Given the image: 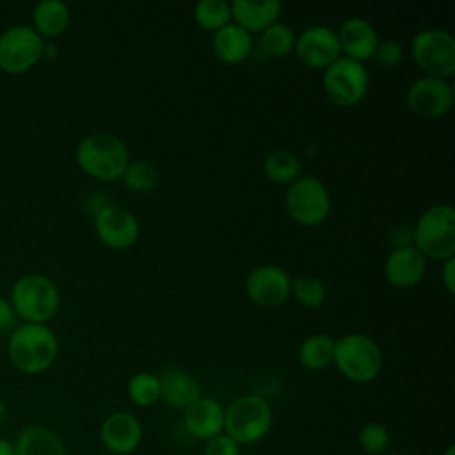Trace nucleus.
Listing matches in <instances>:
<instances>
[{
	"mask_svg": "<svg viewBox=\"0 0 455 455\" xmlns=\"http://www.w3.org/2000/svg\"><path fill=\"white\" fill-rule=\"evenodd\" d=\"M405 103L419 119H439L451 110L453 91L448 80L425 75L409 85Z\"/></svg>",
	"mask_w": 455,
	"mask_h": 455,
	"instance_id": "11",
	"label": "nucleus"
},
{
	"mask_svg": "<svg viewBox=\"0 0 455 455\" xmlns=\"http://www.w3.org/2000/svg\"><path fill=\"white\" fill-rule=\"evenodd\" d=\"M295 55L311 69H325L341 57L336 30L327 25H309L295 39Z\"/></svg>",
	"mask_w": 455,
	"mask_h": 455,
	"instance_id": "12",
	"label": "nucleus"
},
{
	"mask_svg": "<svg viewBox=\"0 0 455 455\" xmlns=\"http://www.w3.org/2000/svg\"><path fill=\"white\" fill-rule=\"evenodd\" d=\"M382 455H411V453H407V451H396V450H387V451L382 453Z\"/></svg>",
	"mask_w": 455,
	"mask_h": 455,
	"instance_id": "40",
	"label": "nucleus"
},
{
	"mask_svg": "<svg viewBox=\"0 0 455 455\" xmlns=\"http://www.w3.org/2000/svg\"><path fill=\"white\" fill-rule=\"evenodd\" d=\"M284 208L291 220L304 228L320 226L331 213V196L315 176H299L284 194Z\"/></svg>",
	"mask_w": 455,
	"mask_h": 455,
	"instance_id": "7",
	"label": "nucleus"
},
{
	"mask_svg": "<svg viewBox=\"0 0 455 455\" xmlns=\"http://www.w3.org/2000/svg\"><path fill=\"white\" fill-rule=\"evenodd\" d=\"M57 53H59V50H57V46L55 44H48V43H44V48H43V57H48V59H55L57 57Z\"/></svg>",
	"mask_w": 455,
	"mask_h": 455,
	"instance_id": "37",
	"label": "nucleus"
},
{
	"mask_svg": "<svg viewBox=\"0 0 455 455\" xmlns=\"http://www.w3.org/2000/svg\"><path fill=\"white\" fill-rule=\"evenodd\" d=\"M7 355L27 375L48 371L59 355V339L48 323H20L7 339Z\"/></svg>",
	"mask_w": 455,
	"mask_h": 455,
	"instance_id": "1",
	"label": "nucleus"
},
{
	"mask_svg": "<svg viewBox=\"0 0 455 455\" xmlns=\"http://www.w3.org/2000/svg\"><path fill=\"white\" fill-rule=\"evenodd\" d=\"M291 279L277 265H259L245 277V295L259 307H277L290 299Z\"/></svg>",
	"mask_w": 455,
	"mask_h": 455,
	"instance_id": "13",
	"label": "nucleus"
},
{
	"mask_svg": "<svg viewBox=\"0 0 455 455\" xmlns=\"http://www.w3.org/2000/svg\"><path fill=\"white\" fill-rule=\"evenodd\" d=\"M357 444L366 455H382L389 450L391 434L386 425L379 421H368L357 434Z\"/></svg>",
	"mask_w": 455,
	"mask_h": 455,
	"instance_id": "31",
	"label": "nucleus"
},
{
	"mask_svg": "<svg viewBox=\"0 0 455 455\" xmlns=\"http://www.w3.org/2000/svg\"><path fill=\"white\" fill-rule=\"evenodd\" d=\"M332 364L347 380L354 384H368L380 375L384 355L373 338L350 332L336 339Z\"/></svg>",
	"mask_w": 455,
	"mask_h": 455,
	"instance_id": "4",
	"label": "nucleus"
},
{
	"mask_svg": "<svg viewBox=\"0 0 455 455\" xmlns=\"http://www.w3.org/2000/svg\"><path fill=\"white\" fill-rule=\"evenodd\" d=\"M274 425V411L259 395H242L224 407V434L240 446L265 439Z\"/></svg>",
	"mask_w": 455,
	"mask_h": 455,
	"instance_id": "5",
	"label": "nucleus"
},
{
	"mask_svg": "<svg viewBox=\"0 0 455 455\" xmlns=\"http://www.w3.org/2000/svg\"><path fill=\"white\" fill-rule=\"evenodd\" d=\"M441 283H443V286L446 288V291H448L450 295L455 293V256L443 261Z\"/></svg>",
	"mask_w": 455,
	"mask_h": 455,
	"instance_id": "35",
	"label": "nucleus"
},
{
	"mask_svg": "<svg viewBox=\"0 0 455 455\" xmlns=\"http://www.w3.org/2000/svg\"><path fill=\"white\" fill-rule=\"evenodd\" d=\"M338 41L343 57L364 64L375 53L379 34L375 27L364 18H348L338 28Z\"/></svg>",
	"mask_w": 455,
	"mask_h": 455,
	"instance_id": "17",
	"label": "nucleus"
},
{
	"mask_svg": "<svg viewBox=\"0 0 455 455\" xmlns=\"http://www.w3.org/2000/svg\"><path fill=\"white\" fill-rule=\"evenodd\" d=\"M411 55L428 76L448 80L455 73V37L441 28H425L414 34Z\"/></svg>",
	"mask_w": 455,
	"mask_h": 455,
	"instance_id": "8",
	"label": "nucleus"
},
{
	"mask_svg": "<svg viewBox=\"0 0 455 455\" xmlns=\"http://www.w3.org/2000/svg\"><path fill=\"white\" fill-rule=\"evenodd\" d=\"M290 295L302 307L316 309L325 302L327 288H325V284L320 277L311 275V274H304V275H299L297 279L291 281Z\"/></svg>",
	"mask_w": 455,
	"mask_h": 455,
	"instance_id": "29",
	"label": "nucleus"
},
{
	"mask_svg": "<svg viewBox=\"0 0 455 455\" xmlns=\"http://www.w3.org/2000/svg\"><path fill=\"white\" fill-rule=\"evenodd\" d=\"M427 272V258L412 245L395 247L384 261L386 281L398 290L418 286Z\"/></svg>",
	"mask_w": 455,
	"mask_h": 455,
	"instance_id": "16",
	"label": "nucleus"
},
{
	"mask_svg": "<svg viewBox=\"0 0 455 455\" xmlns=\"http://www.w3.org/2000/svg\"><path fill=\"white\" fill-rule=\"evenodd\" d=\"M213 55L228 66H235L243 62L252 50V37L247 30L238 27L236 23H228L220 30L213 32L212 39Z\"/></svg>",
	"mask_w": 455,
	"mask_h": 455,
	"instance_id": "21",
	"label": "nucleus"
},
{
	"mask_svg": "<svg viewBox=\"0 0 455 455\" xmlns=\"http://www.w3.org/2000/svg\"><path fill=\"white\" fill-rule=\"evenodd\" d=\"M69 7L60 0H41L32 11V28L44 37H57L69 25Z\"/></svg>",
	"mask_w": 455,
	"mask_h": 455,
	"instance_id": "23",
	"label": "nucleus"
},
{
	"mask_svg": "<svg viewBox=\"0 0 455 455\" xmlns=\"http://www.w3.org/2000/svg\"><path fill=\"white\" fill-rule=\"evenodd\" d=\"M16 325H18V318L9 299L0 295V332L12 331Z\"/></svg>",
	"mask_w": 455,
	"mask_h": 455,
	"instance_id": "34",
	"label": "nucleus"
},
{
	"mask_svg": "<svg viewBox=\"0 0 455 455\" xmlns=\"http://www.w3.org/2000/svg\"><path fill=\"white\" fill-rule=\"evenodd\" d=\"M412 245L430 259L444 261L455 256V208L451 204H434L416 220Z\"/></svg>",
	"mask_w": 455,
	"mask_h": 455,
	"instance_id": "6",
	"label": "nucleus"
},
{
	"mask_svg": "<svg viewBox=\"0 0 455 455\" xmlns=\"http://www.w3.org/2000/svg\"><path fill=\"white\" fill-rule=\"evenodd\" d=\"M142 423L128 411H116L100 425V441L112 455H130L137 451L142 443Z\"/></svg>",
	"mask_w": 455,
	"mask_h": 455,
	"instance_id": "15",
	"label": "nucleus"
},
{
	"mask_svg": "<svg viewBox=\"0 0 455 455\" xmlns=\"http://www.w3.org/2000/svg\"><path fill=\"white\" fill-rule=\"evenodd\" d=\"M379 66L384 68H395L403 60V48L398 41L395 39H386V41H379L375 53L371 57Z\"/></svg>",
	"mask_w": 455,
	"mask_h": 455,
	"instance_id": "32",
	"label": "nucleus"
},
{
	"mask_svg": "<svg viewBox=\"0 0 455 455\" xmlns=\"http://www.w3.org/2000/svg\"><path fill=\"white\" fill-rule=\"evenodd\" d=\"M44 39L30 25H11L0 34V69L23 75L43 59Z\"/></svg>",
	"mask_w": 455,
	"mask_h": 455,
	"instance_id": "10",
	"label": "nucleus"
},
{
	"mask_svg": "<svg viewBox=\"0 0 455 455\" xmlns=\"http://www.w3.org/2000/svg\"><path fill=\"white\" fill-rule=\"evenodd\" d=\"M263 174L275 185H290L300 176V162L295 153L275 149L265 156Z\"/></svg>",
	"mask_w": 455,
	"mask_h": 455,
	"instance_id": "25",
	"label": "nucleus"
},
{
	"mask_svg": "<svg viewBox=\"0 0 455 455\" xmlns=\"http://www.w3.org/2000/svg\"><path fill=\"white\" fill-rule=\"evenodd\" d=\"M126 393L133 405L151 407L160 402V379L155 373L139 371L128 380Z\"/></svg>",
	"mask_w": 455,
	"mask_h": 455,
	"instance_id": "28",
	"label": "nucleus"
},
{
	"mask_svg": "<svg viewBox=\"0 0 455 455\" xmlns=\"http://www.w3.org/2000/svg\"><path fill=\"white\" fill-rule=\"evenodd\" d=\"M0 455H14V446L11 441L0 437Z\"/></svg>",
	"mask_w": 455,
	"mask_h": 455,
	"instance_id": "36",
	"label": "nucleus"
},
{
	"mask_svg": "<svg viewBox=\"0 0 455 455\" xmlns=\"http://www.w3.org/2000/svg\"><path fill=\"white\" fill-rule=\"evenodd\" d=\"M201 455H242V446L222 432L204 441Z\"/></svg>",
	"mask_w": 455,
	"mask_h": 455,
	"instance_id": "33",
	"label": "nucleus"
},
{
	"mask_svg": "<svg viewBox=\"0 0 455 455\" xmlns=\"http://www.w3.org/2000/svg\"><path fill=\"white\" fill-rule=\"evenodd\" d=\"M443 455H455V446L453 444H448L443 451Z\"/></svg>",
	"mask_w": 455,
	"mask_h": 455,
	"instance_id": "39",
	"label": "nucleus"
},
{
	"mask_svg": "<svg viewBox=\"0 0 455 455\" xmlns=\"http://www.w3.org/2000/svg\"><path fill=\"white\" fill-rule=\"evenodd\" d=\"M295 39H297V36L291 30V27L275 21L261 32L259 46H261L265 55L283 59V57H286L293 52Z\"/></svg>",
	"mask_w": 455,
	"mask_h": 455,
	"instance_id": "26",
	"label": "nucleus"
},
{
	"mask_svg": "<svg viewBox=\"0 0 455 455\" xmlns=\"http://www.w3.org/2000/svg\"><path fill=\"white\" fill-rule=\"evenodd\" d=\"M231 5V20L249 34L263 32L272 23L277 21L281 14V2L277 0H263V2H251V0H235Z\"/></svg>",
	"mask_w": 455,
	"mask_h": 455,
	"instance_id": "20",
	"label": "nucleus"
},
{
	"mask_svg": "<svg viewBox=\"0 0 455 455\" xmlns=\"http://www.w3.org/2000/svg\"><path fill=\"white\" fill-rule=\"evenodd\" d=\"M322 87L334 105L354 107L364 100L370 87V75L364 64L339 57L323 69Z\"/></svg>",
	"mask_w": 455,
	"mask_h": 455,
	"instance_id": "9",
	"label": "nucleus"
},
{
	"mask_svg": "<svg viewBox=\"0 0 455 455\" xmlns=\"http://www.w3.org/2000/svg\"><path fill=\"white\" fill-rule=\"evenodd\" d=\"M121 180L124 181V187L132 192H149L158 183V169L153 162L133 160L128 164Z\"/></svg>",
	"mask_w": 455,
	"mask_h": 455,
	"instance_id": "30",
	"label": "nucleus"
},
{
	"mask_svg": "<svg viewBox=\"0 0 455 455\" xmlns=\"http://www.w3.org/2000/svg\"><path fill=\"white\" fill-rule=\"evenodd\" d=\"M183 425L192 437L204 443L224 432V407L220 402L201 395L183 411Z\"/></svg>",
	"mask_w": 455,
	"mask_h": 455,
	"instance_id": "18",
	"label": "nucleus"
},
{
	"mask_svg": "<svg viewBox=\"0 0 455 455\" xmlns=\"http://www.w3.org/2000/svg\"><path fill=\"white\" fill-rule=\"evenodd\" d=\"M94 233L105 247L124 251L137 242L140 226L130 210L108 204L94 215Z\"/></svg>",
	"mask_w": 455,
	"mask_h": 455,
	"instance_id": "14",
	"label": "nucleus"
},
{
	"mask_svg": "<svg viewBox=\"0 0 455 455\" xmlns=\"http://www.w3.org/2000/svg\"><path fill=\"white\" fill-rule=\"evenodd\" d=\"M75 160L87 176L100 181H114L123 178L130 164V153L119 137L91 133L78 142Z\"/></svg>",
	"mask_w": 455,
	"mask_h": 455,
	"instance_id": "2",
	"label": "nucleus"
},
{
	"mask_svg": "<svg viewBox=\"0 0 455 455\" xmlns=\"http://www.w3.org/2000/svg\"><path fill=\"white\" fill-rule=\"evenodd\" d=\"M192 16L201 28L217 32L231 23V5L224 0H201L194 5Z\"/></svg>",
	"mask_w": 455,
	"mask_h": 455,
	"instance_id": "27",
	"label": "nucleus"
},
{
	"mask_svg": "<svg viewBox=\"0 0 455 455\" xmlns=\"http://www.w3.org/2000/svg\"><path fill=\"white\" fill-rule=\"evenodd\" d=\"M14 455H66L62 437L44 425H28L21 428L12 441Z\"/></svg>",
	"mask_w": 455,
	"mask_h": 455,
	"instance_id": "22",
	"label": "nucleus"
},
{
	"mask_svg": "<svg viewBox=\"0 0 455 455\" xmlns=\"http://www.w3.org/2000/svg\"><path fill=\"white\" fill-rule=\"evenodd\" d=\"M160 402L174 411H185L201 396L199 380L180 368H169L160 377Z\"/></svg>",
	"mask_w": 455,
	"mask_h": 455,
	"instance_id": "19",
	"label": "nucleus"
},
{
	"mask_svg": "<svg viewBox=\"0 0 455 455\" xmlns=\"http://www.w3.org/2000/svg\"><path fill=\"white\" fill-rule=\"evenodd\" d=\"M9 302L21 323H48L59 311L57 284L43 274H25L11 286Z\"/></svg>",
	"mask_w": 455,
	"mask_h": 455,
	"instance_id": "3",
	"label": "nucleus"
},
{
	"mask_svg": "<svg viewBox=\"0 0 455 455\" xmlns=\"http://www.w3.org/2000/svg\"><path fill=\"white\" fill-rule=\"evenodd\" d=\"M336 339L329 334L316 332L304 338L297 350L299 364L307 371H322L332 364Z\"/></svg>",
	"mask_w": 455,
	"mask_h": 455,
	"instance_id": "24",
	"label": "nucleus"
},
{
	"mask_svg": "<svg viewBox=\"0 0 455 455\" xmlns=\"http://www.w3.org/2000/svg\"><path fill=\"white\" fill-rule=\"evenodd\" d=\"M5 414H7V405H5V402L0 398V423H2V419L5 418Z\"/></svg>",
	"mask_w": 455,
	"mask_h": 455,
	"instance_id": "38",
	"label": "nucleus"
}]
</instances>
